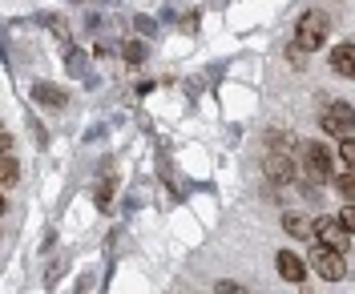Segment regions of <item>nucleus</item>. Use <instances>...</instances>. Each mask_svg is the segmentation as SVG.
Segmentation results:
<instances>
[{
    "label": "nucleus",
    "mask_w": 355,
    "mask_h": 294,
    "mask_svg": "<svg viewBox=\"0 0 355 294\" xmlns=\"http://www.w3.org/2000/svg\"><path fill=\"white\" fill-rule=\"evenodd\" d=\"M303 169L319 185L331 178V154H327V145H303Z\"/></svg>",
    "instance_id": "20e7f679"
},
{
    "label": "nucleus",
    "mask_w": 355,
    "mask_h": 294,
    "mask_svg": "<svg viewBox=\"0 0 355 294\" xmlns=\"http://www.w3.org/2000/svg\"><path fill=\"white\" fill-rule=\"evenodd\" d=\"M339 158H343V165H347V169L355 165V137H352V134L339 137Z\"/></svg>",
    "instance_id": "4468645a"
},
{
    "label": "nucleus",
    "mask_w": 355,
    "mask_h": 294,
    "mask_svg": "<svg viewBox=\"0 0 355 294\" xmlns=\"http://www.w3.org/2000/svg\"><path fill=\"white\" fill-rule=\"evenodd\" d=\"M311 270L319 274V278H327V282H343V274H347L343 250H331V246H323V242H315L311 246Z\"/></svg>",
    "instance_id": "f03ea898"
},
{
    "label": "nucleus",
    "mask_w": 355,
    "mask_h": 294,
    "mask_svg": "<svg viewBox=\"0 0 355 294\" xmlns=\"http://www.w3.org/2000/svg\"><path fill=\"white\" fill-rule=\"evenodd\" d=\"M8 149H12V137H8V129H4V125H0V154H8Z\"/></svg>",
    "instance_id": "dca6fc26"
},
{
    "label": "nucleus",
    "mask_w": 355,
    "mask_h": 294,
    "mask_svg": "<svg viewBox=\"0 0 355 294\" xmlns=\"http://www.w3.org/2000/svg\"><path fill=\"white\" fill-rule=\"evenodd\" d=\"M65 65H69L73 77H89V61H85V53H81V48H73V45L65 48Z\"/></svg>",
    "instance_id": "9d476101"
},
{
    "label": "nucleus",
    "mask_w": 355,
    "mask_h": 294,
    "mask_svg": "<svg viewBox=\"0 0 355 294\" xmlns=\"http://www.w3.org/2000/svg\"><path fill=\"white\" fill-rule=\"evenodd\" d=\"M17 181H21V165H17V158L0 154V185H17Z\"/></svg>",
    "instance_id": "9b49d317"
},
{
    "label": "nucleus",
    "mask_w": 355,
    "mask_h": 294,
    "mask_svg": "<svg viewBox=\"0 0 355 294\" xmlns=\"http://www.w3.org/2000/svg\"><path fill=\"white\" fill-rule=\"evenodd\" d=\"M352 105H343V101H335L331 109L323 113V134H331V137H343V134H352Z\"/></svg>",
    "instance_id": "39448f33"
},
{
    "label": "nucleus",
    "mask_w": 355,
    "mask_h": 294,
    "mask_svg": "<svg viewBox=\"0 0 355 294\" xmlns=\"http://www.w3.org/2000/svg\"><path fill=\"white\" fill-rule=\"evenodd\" d=\"M275 266H279V274H283L287 282H303V278H307V266H303V258H299V254H291V250H283V254L275 258Z\"/></svg>",
    "instance_id": "0eeeda50"
},
{
    "label": "nucleus",
    "mask_w": 355,
    "mask_h": 294,
    "mask_svg": "<svg viewBox=\"0 0 355 294\" xmlns=\"http://www.w3.org/2000/svg\"><path fill=\"white\" fill-rule=\"evenodd\" d=\"M146 57H150V48H146V41H130V45H125V61H130V65H141Z\"/></svg>",
    "instance_id": "ddd939ff"
},
{
    "label": "nucleus",
    "mask_w": 355,
    "mask_h": 294,
    "mask_svg": "<svg viewBox=\"0 0 355 294\" xmlns=\"http://www.w3.org/2000/svg\"><path fill=\"white\" fill-rule=\"evenodd\" d=\"M110 194H113V181H105V185H101V194H97V202L110 205Z\"/></svg>",
    "instance_id": "f3484780"
},
{
    "label": "nucleus",
    "mask_w": 355,
    "mask_h": 294,
    "mask_svg": "<svg viewBox=\"0 0 355 294\" xmlns=\"http://www.w3.org/2000/svg\"><path fill=\"white\" fill-rule=\"evenodd\" d=\"M327 33H331V17H323V12H303V17L295 21V45L303 48V53H315V48H323Z\"/></svg>",
    "instance_id": "f257e3e1"
},
{
    "label": "nucleus",
    "mask_w": 355,
    "mask_h": 294,
    "mask_svg": "<svg viewBox=\"0 0 355 294\" xmlns=\"http://www.w3.org/2000/svg\"><path fill=\"white\" fill-rule=\"evenodd\" d=\"M33 101H41V105H49V109H65L69 93L57 89V85H49V81H37V85H33Z\"/></svg>",
    "instance_id": "423d86ee"
},
{
    "label": "nucleus",
    "mask_w": 355,
    "mask_h": 294,
    "mask_svg": "<svg viewBox=\"0 0 355 294\" xmlns=\"http://www.w3.org/2000/svg\"><path fill=\"white\" fill-rule=\"evenodd\" d=\"M331 68L339 73V77H352L355 73V45L352 41H343V45L331 48Z\"/></svg>",
    "instance_id": "1a4fd4ad"
},
{
    "label": "nucleus",
    "mask_w": 355,
    "mask_h": 294,
    "mask_svg": "<svg viewBox=\"0 0 355 294\" xmlns=\"http://www.w3.org/2000/svg\"><path fill=\"white\" fill-rule=\"evenodd\" d=\"M263 174L270 181H295V165H291V158H283V154H270V158L263 161Z\"/></svg>",
    "instance_id": "6e6552de"
},
{
    "label": "nucleus",
    "mask_w": 355,
    "mask_h": 294,
    "mask_svg": "<svg viewBox=\"0 0 355 294\" xmlns=\"http://www.w3.org/2000/svg\"><path fill=\"white\" fill-rule=\"evenodd\" d=\"M331 178H335V190H339L343 198H352V194H355V178H352V174H331Z\"/></svg>",
    "instance_id": "2eb2a0df"
},
{
    "label": "nucleus",
    "mask_w": 355,
    "mask_h": 294,
    "mask_svg": "<svg viewBox=\"0 0 355 294\" xmlns=\"http://www.w3.org/2000/svg\"><path fill=\"white\" fill-rule=\"evenodd\" d=\"M311 238H319L323 246H331V250H352V226H343L339 218H319L315 226H311Z\"/></svg>",
    "instance_id": "7ed1b4c3"
},
{
    "label": "nucleus",
    "mask_w": 355,
    "mask_h": 294,
    "mask_svg": "<svg viewBox=\"0 0 355 294\" xmlns=\"http://www.w3.org/2000/svg\"><path fill=\"white\" fill-rule=\"evenodd\" d=\"M283 226H287V234H295V238H303V242L311 238V222L303 218V214H287V218H283Z\"/></svg>",
    "instance_id": "f8f14e48"
},
{
    "label": "nucleus",
    "mask_w": 355,
    "mask_h": 294,
    "mask_svg": "<svg viewBox=\"0 0 355 294\" xmlns=\"http://www.w3.org/2000/svg\"><path fill=\"white\" fill-rule=\"evenodd\" d=\"M4 210H8V205H4V198H0V214H4Z\"/></svg>",
    "instance_id": "a211bd4d"
}]
</instances>
